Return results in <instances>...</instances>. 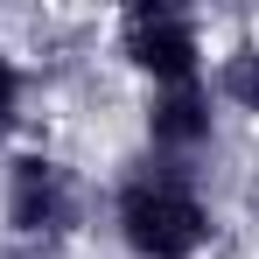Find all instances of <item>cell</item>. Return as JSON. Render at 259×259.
Listing matches in <instances>:
<instances>
[{
    "instance_id": "cell-3",
    "label": "cell",
    "mask_w": 259,
    "mask_h": 259,
    "mask_svg": "<svg viewBox=\"0 0 259 259\" xmlns=\"http://www.w3.org/2000/svg\"><path fill=\"white\" fill-rule=\"evenodd\" d=\"M210 56H217V14H203V7L140 0V7L105 14V70L126 91L210 77Z\"/></svg>"
},
{
    "instance_id": "cell-6",
    "label": "cell",
    "mask_w": 259,
    "mask_h": 259,
    "mask_svg": "<svg viewBox=\"0 0 259 259\" xmlns=\"http://www.w3.org/2000/svg\"><path fill=\"white\" fill-rule=\"evenodd\" d=\"M245 224H259V147H252V182H245V203H238Z\"/></svg>"
},
{
    "instance_id": "cell-5",
    "label": "cell",
    "mask_w": 259,
    "mask_h": 259,
    "mask_svg": "<svg viewBox=\"0 0 259 259\" xmlns=\"http://www.w3.org/2000/svg\"><path fill=\"white\" fill-rule=\"evenodd\" d=\"M42 126V91H35V70L21 63V49L7 42V21H0V154L14 140Z\"/></svg>"
},
{
    "instance_id": "cell-1",
    "label": "cell",
    "mask_w": 259,
    "mask_h": 259,
    "mask_svg": "<svg viewBox=\"0 0 259 259\" xmlns=\"http://www.w3.org/2000/svg\"><path fill=\"white\" fill-rule=\"evenodd\" d=\"M105 259H231L238 217L217 175L168 168L147 154H119L98 175V238Z\"/></svg>"
},
{
    "instance_id": "cell-2",
    "label": "cell",
    "mask_w": 259,
    "mask_h": 259,
    "mask_svg": "<svg viewBox=\"0 0 259 259\" xmlns=\"http://www.w3.org/2000/svg\"><path fill=\"white\" fill-rule=\"evenodd\" d=\"M98 238V168L28 133L0 154V245L21 259H77Z\"/></svg>"
},
{
    "instance_id": "cell-4",
    "label": "cell",
    "mask_w": 259,
    "mask_h": 259,
    "mask_svg": "<svg viewBox=\"0 0 259 259\" xmlns=\"http://www.w3.org/2000/svg\"><path fill=\"white\" fill-rule=\"evenodd\" d=\"M210 91L238 140H259V14H217Z\"/></svg>"
}]
</instances>
